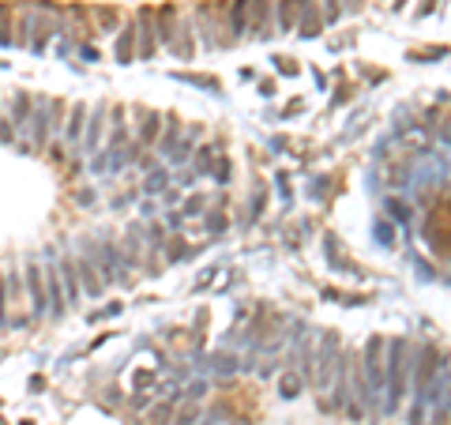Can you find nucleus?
<instances>
[{"label": "nucleus", "instance_id": "nucleus-6", "mask_svg": "<svg viewBox=\"0 0 451 425\" xmlns=\"http://www.w3.org/2000/svg\"><path fill=\"white\" fill-rule=\"evenodd\" d=\"M241 30H245V0L233 8V34H241Z\"/></svg>", "mask_w": 451, "mask_h": 425}, {"label": "nucleus", "instance_id": "nucleus-9", "mask_svg": "<svg viewBox=\"0 0 451 425\" xmlns=\"http://www.w3.org/2000/svg\"><path fill=\"white\" fill-rule=\"evenodd\" d=\"M196 418H199V411H196V406H188V411H184L181 418H177V425H192Z\"/></svg>", "mask_w": 451, "mask_h": 425}, {"label": "nucleus", "instance_id": "nucleus-4", "mask_svg": "<svg viewBox=\"0 0 451 425\" xmlns=\"http://www.w3.org/2000/svg\"><path fill=\"white\" fill-rule=\"evenodd\" d=\"M60 271H64V283H68V298L79 301V283H76V271H72V263H60Z\"/></svg>", "mask_w": 451, "mask_h": 425}, {"label": "nucleus", "instance_id": "nucleus-5", "mask_svg": "<svg viewBox=\"0 0 451 425\" xmlns=\"http://www.w3.org/2000/svg\"><path fill=\"white\" fill-rule=\"evenodd\" d=\"M331 354H335V339H327L324 342V358H320V362H327ZM320 384H327V365H320Z\"/></svg>", "mask_w": 451, "mask_h": 425}, {"label": "nucleus", "instance_id": "nucleus-7", "mask_svg": "<svg viewBox=\"0 0 451 425\" xmlns=\"http://www.w3.org/2000/svg\"><path fill=\"white\" fill-rule=\"evenodd\" d=\"M128 50H132V30H124V34H120V45H117L120 61H128Z\"/></svg>", "mask_w": 451, "mask_h": 425}, {"label": "nucleus", "instance_id": "nucleus-10", "mask_svg": "<svg viewBox=\"0 0 451 425\" xmlns=\"http://www.w3.org/2000/svg\"><path fill=\"white\" fill-rule=\"evenodd\" d=\"M155 128H158V117L151 113V117H147V124H143V140H151V135H155Z\"/></svg>", "mask_w": 451, "mask_h": 425}, {"label": "nucleus", "instance_id": "nucleus-3", "mask_svg": "<svg viewBox=\"0 0 451 425\" xmlns=\"http://www.w3.org/2000/svg\"><path fill=\"white\" fill-rule=\"evenodd\" d=\"M30 290H34V312H45V298H42V275H38V268H30Z\"/></svg>", "mask_w": 451, "mask_h": 425}, {"label": "nucleus", "instance_id": "nucleus-1", "mask_svg": "<svg viewBox=\"0 0 451 425\" xmlns=\"http://www.w3.org/2000/svg\"><path fill=\"white\" fill-rule=\"evenodd\" d=\"M365 373H368V384L373 388H384V365H380V339L368 342L365 350Z\"/></svg>", "mask_w": 451, "mask_h": 425}, {"label": "nucleus", "instance_id": "nucleus-8", "mask_svg": "<svg viewBox=\"0 0 451 425\" xmlns=\"http://www.w3.org/2000/svg\"><path fill=\"white\" fill-rule=\"evenodd\" d=\"M79 121H83V109H76V113H72V128H68L72 140H79Z\"/></svg>", "mask_w": 451, "mask_h": 425}, {"label": "nucleus", "instance_id": "nucleus-2", "mask_svg": "<svg viewBox=\"0 0 451 425\" xmlns=\"http://www.w3.org/2000/svg\"><path fill=\"white\" fill-rule=\"evenodd\" d=\"M278 388H282V399H297V391H301V373H286Z\"/></svg>", "mask_w": 451, "mask_h": 425}]
</instances>
